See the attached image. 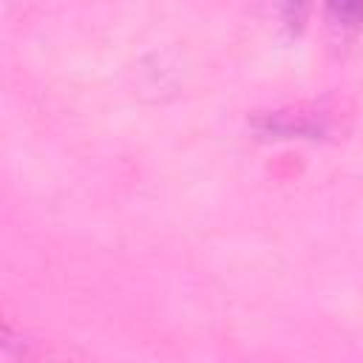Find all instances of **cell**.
I'll use <instances>...</instances> for the list:
<instances>
[{"label": "cell", "mask_w": 363, "mask_h": 363, "mask_svg": "<svg viewBox=\"0 0 363 363\" xmlns=\"http://www.w3.org/2000/svg\"><path fill=\"white\" fill-rule=\"evenodd\" d=\"M247 128L261 142H332L346 130L343 111L323 102H295L252 111Z\"/></svg>", "instance_id": "6da1fadb"}, {"label": "cell", "mask_w": 363, "mask_h": 363, "mask_svg": "<svg viewBox=\"0 0 363 363\" xmlns=\"http://www.w3.org/2000/svg\"><path fill=\"white\" fill-rule=\"evenodd\" d=\"M323 17L332 31L354 37L363 31V0H323Z\"/></svg>", "instance_id": "7a4b0ae2"}, {"label": "cell", "mask_w": 363, "mask_h": 363, "mask_svg": "<svg viewBox=\"0 0 363 363\" xmlns=\"http://www.w3.org/2000/svg\"><path fill=\"white\" fill-rule=\"evenodd\" d=\"M269 3H272L278 26L289 37H301L312 14V0H269Z\"/></svg>", "instance_id": "3957f363"}]
</instances>
